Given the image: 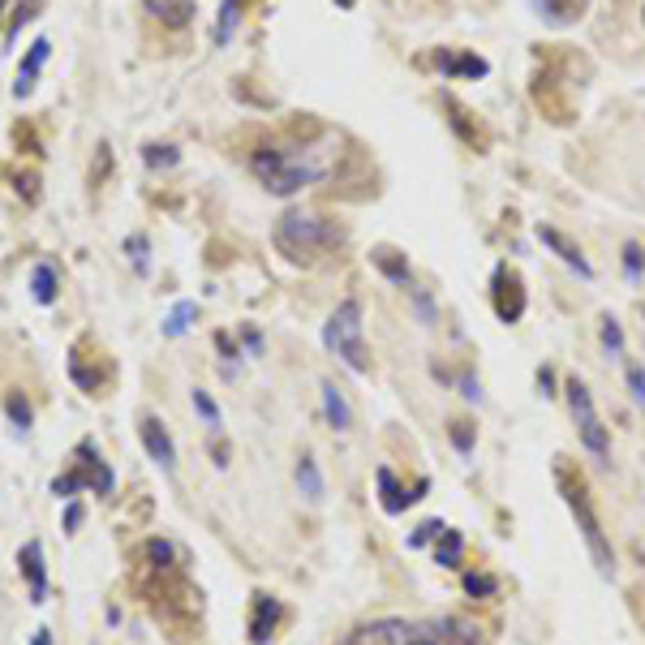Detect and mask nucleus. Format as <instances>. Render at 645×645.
I'll use <instances>...</instances> for the list:
<instances>
[{
  "label": "nucleus",
  "mask_w": 645,
  "mask_h": 645,
  "mask_svg": "<svg viewBox=\"0 0 645 645\" xmlns=\"http://www.w3.org/2000/svg\"><path fill=\"white\" fill-rule=\"evenodd\" d=\"M17 563H22V577L31 581V602H48V563H44V546H39V538H31V542L22 546Z\"/></svg>",
  "instance_id": "nucleus-10"
},
{
  "label": "nucleus",
  "mask_w": 645,
  "mask_h": 645,
  "mask_svg": "<svg viewBox=\"0 0 645 645\" xmlns=\"http://www.w3.org/2000/svg\"><path fill=\"white\" fill-rule=\"evenodd\" d=\"M602 348H607L611 357H620V353H624V331H620V323H615V318H602Z\"/></svg>",
  "instance_id": "nucleus-24"
},
{
  "label": "nucleus",
  "mask_w": 645,
  "mask_h": 645,
  "mask_svg": "<svg viewBox=\"0 0 645 645\" xmlns=\"http://www.w3.org/2000/svg\"><path fill=\"white\" fill-rule=\"evenodd\" d=\"M78 525H83V508H78V503H69V508H65V530L73 533Z\"/></svg>",
  "instance_id": "nucleus-36"
},
{
  "label": "nucleus",
  "mask_w": 645,
  "mask_h": 645,
  "mask_svg": "<svg viewBox=\"0 0 645 645\" xmlns=\"http://www.w3.org/2000/svg\"><path fill=\"white\" fill-rule=\"evenodd\" d=\"M379 491H383V513H400L405 503H414V495H405L396 486V474H392V469H379Z\"/></svg>",
  "instance_id": "nucleus-19"
},
{
  "label": "nucleus",
  "mask_w": 645,
  "mask_h": 645,
  "mask_svg": "<svg viewBox=\"0 0 645 645\" xmlns=\"http://www.w3.org/2000/svg\"><path fill=\"white\" fill-rule=\"evenodd\" d=\"M138 435H142V444H147L151 461L160 464L164 474H172V469H177V447H172V435L164 430V422H160V417H151V414H142L138 417Z\"/></svg>",
  "instance_id": "nucleus-8"
},
{
  "label": "nucleus",
  "mask_w": 645,
  "mask_h": 645,
  "mask_svg": "<svg viewBox=\"0 0 645 645\" xmlns=\"http://www.w3.org/2000/svg\"><path fill=\"white\" fill-rule=\"evenodd\" d=\"M495 315L503 323H516L525 315V288H521V276L513 267H499L495 271Z\"/></svg>",
  "instance_id": "nucleus-9"
},
{
  "label": "nucleus",
  "mask_w": 645,
  "mask_h": 645,
  "mask_svg": "<svg viewBox=\"0 0 645 645\" xmlns=\"http://www.w3.org/2000/svg\"><path fill=\"white\" fill-rule=\"evenodd\" d=\"M147 555L160 563V568H168V563H172V546L160 542V538H151V542H147Z\"/></svg>",
  "instance_id": "nucleus-31"
},
{
  "label": "nucleus",
  "mask_w": 645,
  "mask_h": 645,
  "mask_svg": "<svg viewBox=\"0 0 645 645\" xmlns=\"http://www.w3.org/2000/svg\"><path fill=\"white\" fill-rule=\"evenodd\" d=\"M464 590H469V594H495V577H474V572H469V577H464Z\"/></svg>",
  "instance_id": "nucleus-30"
},
{
  "label": "nucleus",
  "mask_w": 645,
  "mask_h": 645,
  "mask_svg": "<svg viewBox=\"0 0 645 645\" xmlns=\"http://www.w3.org/2000/svg\"><path fill=\"white\" fill-rule=\"evenodd\" d=\"M560 491H563V503H568L572 516H577V530H581V538H585V546H590L594 568L602 572V577H611L615 572V551H611V542H607V533H602V521H598L594 503H590V491H585V482L581 478H568V469H563V464H560Z\"/></svg>",
  "instance_id": "nucleus-4"
},
{
  "label": "nucleus",
  "mask_w": 645,
  "mask_h": 645,
  "mask_svg": "<svg viewBox=\"0 0 645 645\" xmlns=\"http://www.w3.org/2000/svg\"><path fill=\"white\" fill-rule=\"evenodd\" d=\"M31 293L39 306H52V301H56V271H52L48 263H39L31 271Z\"/></svg>",
  "instance_id": "nucleus-18"
},
{
  "label": "nucleus",
  "mask_w": 645,
  "mask_h": 645,
  "mask_svg": "<svg viewBox=\"0 0 645 645\" xmlns=\"http://www.w3.org/2000/svg\"><path fill=\"white\" fill-rule=\"evenodd\" d=\"M542 5V14L555 22V26H563V22H577L581 14H585V0H538Z\"/></svg>",
  "instance_id": "nucleus-20"
},
{
  "label": "nucleus",
  "mask_w": 645,
  "mask_h": 645,
  "mask_svg": "<svg viewBox=\"0 0 645 645\" xmlns=\"http://www.w3.org/2000/svg\"><path fill=\"white\" fill-rule=\"evenodd\" d=\"M340 645H482V637L464 620H370Z\"/></svg>",
  "instance_id": "nucleus-2"
},
{
  "label": "nucleus",
  "mask_w": 645,
  "mask_h": 645,
  "mask_svg": "<svg viewBox=\"0 0 645 645\" xmlns=\"http://www.w3.org/2000/svg\"><path fill=\"white\" fill-rule=\"evenodd\" d=\"M280 624V602L271 594H254V620H249V641L263 645L271 641V632Z\"/></svg>",
  "instance_id": "nucleus-11"
},
{
  "label": "nucleus",
  "mask_w": 645,
  "mask_h": 645,
  "mask_svg": "<svg viewBox=\"0 0 645 645\" xmlns=\"http://www.w3.org/2000/svg\"><path fill=\"white\" fill-rule=\"evenodd\" d=\"M5 409H9V422H14L17 430H31V405H26L22 396H9V405H5Z\"/></svg>",
  "instance_id": "nucleus-25"
},
{
  "label": "nucleus",
  "mask_w": 645,
  "mask_h": 645,
  "mask_svg": "<svg viewBox=\"0 0 645 645\" xmlns=\"http://www.w3.org/2000/svg\"><path fill=\"white\" fill-rule=\"evenodd\" d=\"M461 396L474 400V405L482 400V387H478V379H474V375H464V379H461Z\"/></svg>",
  "instance_id": "nucleus-35"
},
{
  "label": "nucleus",
  "mask_w": 645,
  "mask_h": 645,
  "mask_svg": "<svg viewBox=\"0 0 645 645\" xmlns=\"http://www.w3.org/2000/svg\"><path fill=\"white\" fill-rule=\"evenodd\" d=\"M48 48H52L48 39H34V48H31V61L22 65V78H17L14 95H26V91H31V86H34V73H39V65L48 61Z\"/></svg>",
  "instance_id": "nucleus-17"
},
{
  "label": "nucleus",
  "mask_w": 645,
  "mask_h": 645,
  "mask_svg": "<svg viewBox=\"0 0 645 645\" xmlns=\"http://www.w3.org/2000/svg\"><path fill=\"white\" fill-rule=\"evenodd\" d=\"M147 164H151V168L177 164V151H172V147H147Z\"/></svg>",
  "instance_id": "nucleus-32"
},
{
  "label": "nucleus",
  "mask_w": 645,
  "mask_h": 645,
  "mask_svg": "<svg viewBox=\"0 0 645 645\" xmlns=\"http://www.w3.org/2000/svg\"><path fill=\"white\" fill-rule=\"evenodd\" d=\"M563 392H568V409H572V422H577V435L581 444L594 452L598 461H607L611 456V439H607V426H602V417H598L594 400H590V387L572 375V379L563 383Z\"/></svg>",
  "instance_id": "nucleus-6"
},
{
  "label": "nucleus",
  "mask_w": 645,
  "mask_h": 645,
  "mask_svg": "<svg viewBox=\"0 0 645 645\" xmlns=\"http://www.w3.org/2000/svg\"><path fill=\"white\" fill-rule=\"evenodd\" d=\"M147 9H155L160 17H168V26H185L190 14H194V5H190V0H147Z\"/></svg>",
  "instance_id": "nucleus-21"
},
{
  "label": "nucleus",
  "mask_w": 645,
  "mask_h": 645,
  "mask_svg": "<svg viewBox=\"0 0 645 645\" xmlns=\"http://www.w3.org/2000/svg\"><path fill=\"white\" fill-rule=\"evenodd\" d=\"M452 444H456V452H461V456H469V452H474V435H469V426H464V422H452Z\"/></svg>",
  "instance_id": "nucleus-29"
},
{
  "label": "nucleus",
  "mask_w": 645,
  "mask_h": 645,
  "mask_svg": "<svg viewBox=\"0 0 645 645\" xmlns=\"http://www.w3.org/2000/svg\"><path fill=\"white\" fill-rule=\"evenodd\" d=\"M641 22H645V9H641Z\"/></svg>",
  "instance_id": "nucleus-39"
},
{
  "label": "nucleus",
  "mask_w": 645,
  "mask_h": 645,
  "mask_svg": "<svg viewBox=\"0 0 645 645\" xmlns=\"http://www.w3.org/2000/svg\"><path fill=\"white\" fill-rule=\"evenodd\" d=\"M331 246H340V229L315 211H284L276 224V249L288 263H315Z\"/></svg>",
  "instance_id": "nucleus-3"
},
{
  "label": "nucleus",
  "mask_w": 645,
  "mask_h": 645,
  "mask_svg": "<svg viewBox=\"0 0 645 645\" xmlns=\"http://www.w3.org/2000/svg\"><path fill=\"white\" fill-rule=\"evenodd\" d=\"M538 237H542V246H551V249H555V254H560V259H563L568 267H572L577 276H585V280L594 276V267H590L585 259H581V249L572 246V241H568V237H563L560 229H551V224H542V229H538Z\"/></svg>",
  "instance_id": "nucleus-12"
},
{
  "label": "nucleus",
  "mask_w": 645,
  "mask_h": 645,
  "mask_svg": "<svg viewBox=\"0 0 645 645\" xmlns=\"http://www.w3.org/2000/svg\"><path fill=\"white\" fill-rule=\"evenodd\" d=\"M641 267H645L641 246H624V271H629V280H641Z\"/></svg>",
  "instance_id": "nucleus-28"
},
{
  "label": "nucleus",
  "mask_w": 645,
  "mask_h": 645,
  "mask_svg": "<svg viewBox=\"0 0 645 645\" xmlns=\"http://www.w3.org/2000/svg\"><path fill=\"white\" fill-rule=\"evenodd\" d=\"M370 263L379 267V271H383V276H387V280H396V284H405V280H409V263L400 259L396 249L379 246V249H375V254H370Z\"/></svg>",
  "instance_id": "nucleus-16"
},
{
  "label": "nucleus",
  "mask_w": 645,
  "mask_h": 645,
  "mask_svg": "<svg viewBox=\"0 0 645 645\" xmlns=\"http://www.w3.org/2000/svg\"><path fill=\"white\" fill-rule=\"evenodd\" d=\"M323 345H327L348 370L370 375V353H366V345H362V301L348 298L336 306V315H331L327 327H323Z\"/></svg>",
  "instance_id": "nucleus-5"
},
{
  "label": "nucleus",
  "mask_w": 645,
  "mask_h": 645,
  "mask_svg": "<svg viewBox=\"0 0 645 645\" xmlns=\"http://www.w3.org/2000/svg\"><path fill=\"white\" fill-rule=\"evenodd\" d=\"M340 142L323 133L318 142H301V147H288V151H276V147H263L254 155V172H259V181L271 190V194H298L306 185L323 181L331 168H336V155H340Z\"/></svg>",
  "instance_id": "nucleus-1"
},
{
  "label": "nucleus",
  "mask_w": 645,
  "mask_h": 645,
  "mask_svg": "<svg viewBox=\"0 0 645 645\" xmlns=\"http://www.w3.org/2000/svg\"><path fill=\"white\" fill-rule=\"evenodd\" d=\"M461 551H464V538L456 530H444L439 533V546H435V560L444 563V568H456L461 563Z\"/></svg>",
  "instance_id": "nucleus-22"
},
{
  "label": "nucleus",
  "mask_w": 645,
  "mask_h": 645,
  "mask_svg": "<svg viewBox=\"0 0 645 645\" xmlns=\"http://www.w3.org/2000/svg\"><path fill=\"white\" fill-rule=\"evenodd\" d=\"M318 392H323V414H327V426L331 430H348V426H353V409H348L345 392H340L336 383H323Z\"/></svg>",
  "instance_id": "nucleus-13"
},
{
  "label": "nucleus",
  "mask_w": 645,
  "mask_h": 645,
  "mask_svg": "<svg viewBox=\"0 0 645 645\" xmlns=\"http://www.w3.org/2000/svg\"><path fill=\"white\" fill-rule=\"evenodd\" d=\"M629 392H632V400L645 409V370L637 362H629Z\"/></svg>",
  "instance_id": "nucleus-27"
},
{
  "label": "nucleus",
  "mask_w": 645,
  "mask_h": 645,
  "mask_svg": "<svg viewBox=\"0 0 645 645\" xmlns=\"http://www.w3.org/2000/svg\"><path fill=\"white\" fill-rule=\"evenodd\" d=\"M125 254H133V263H138V271H147V241H142V237H133V241H125Z\"/></svg>",
  "instance_id": "nucleus-33"
},
{
  "label": "nucleus",
  "mask_w": 645,
  "mask_h": 645,
  "mask_svg": "<svg viewBox=\"0 0 645 645\" xmlns=\"http://www.w3.org/2000/svg\"><path fill=\"white\" fill-rule=\"evenodd\" d=\"M298 486H301V495L310 499V503H318V499H323V474H318L315 456H301V461H298Z\"/></svg>",
  "instance_id": "nucleus-15"
},
{
  "label": "nucleus",
  "mask_w": 645,
  "mask_h": 645,
  "mask_svg": "<svg viewBox=\"0 0 645 645\" xmlns=\"http://www.w3.org/2000/svg\"><path fill=\"white\" fill-rule=\"evenodd\" d=\"M444 530H447V525H439V521H426V525H422V530L409 538V546H422L426 538H435V533H444Z\"/></svg>",
  "instance_id": "nucleus-34"
},
{
  "label": "nucleus",
  "mask_w": 645,
  "mask_h": 645,
  "mask_svg": "<svg viewBox=\"0 0 645 645\" xmlns=\"http://www.w3.org/2000/svg\"><path fill=\"white\" fill-rule=\"evenodd\" d=\"M0 9H5V0H0Z\"/></svg>",
  "instance_id": "nucleus-40"
},
{
  "label": "nucleus",
  "mask_w": 645,
  "mask_h": 645,
  "mask_svg": "<svg viewBox=\"0 0 645 645\" xmlns=\"http://www.w3.org/2000/svg\"><path fill=\"white\" fill-rule=\"evenodd\" d=\"M194 315H199V306H194V301H181V306H177V310L164 318V336H185V331H190V318H194Z\"/></svg>",
  "instance_id": "nucleus-23"
},
{
  "label": "nucleus",
  "mask_w": 645,
  "mask_h": 645,
  "mask_svg": "<svg viewBox=\"0 0 645 645\" xmlns=\"http://www.w3.org/2000/svg\"><path fill=\"white\" fill-rule=\"evenodd\" d=\"M435 65L444 69V73H464V78H482L491 69L482 56H452V52H435Z\"/></svg>",
  "instance_id": "nucleus-14"
},
{
  "label": "nucleus",
  "mask_w": 645,
  "mask_h": 645,
  "mask_svg": "<svg viewBox=\"0 0 645 645\" xmlns=\"http://www.w3.org/2000/svg\"><path fill=\"white\" fill-rule=\"evenodd\" d=\"M194 409L202 414V422H207V426H220V409H215V400L207 396V392H194Z\"/></svg>",
  "instance_id": "nucleus-26"
},
{
  "label": "nucleus",
  "mask_w": 645,
  "mask_h": 645,
  "mask_svg": "<svg viewBox=\"0 0 645 645\" xmlns=\"http://www.w3.org/2000/svg\"><path fill=\"white\" fill-rule=\"evenodd\" d=\"M538 383H542V396H555L551 387H555V375L551 370H538Z\"/></svg>",
  "instance_id": "nucleus-37"
},
{
  "label": "nucleus",
  "mask_w": 645,
  "mask_h": 645,
  "mask_svg": "<svg viewBox=\"0 0 645 645\" xmlns=\"http://www.w3.org/2000/svg\"><path fill=\"white\" fill-rule=\"evenodd\" d=\"M31 645H52V637H48V632H34Z\"/></svg>",
  "instance_id": "nucleus-38"
},
{
  "label": "nucleus",
  "mask_w": 645,
  "mask_h": 645,
  "mask_svg": "<svg viewBox=\"0 0 645 645\" xmlns=\"http://www.w3.org/2000/svg\"><path fill=\"white\" fill-rule=\"evenodd\" d=\"M83 486H95L100 495H112V486H116L112 469L100 461V452H95V444H91V439H83V444H78V461H73V469H69L65 478L52 482V495L69 499L73 491H83Z\"/></svg>",
  "instance_id": "nucleus-7"
}]
</instances>
